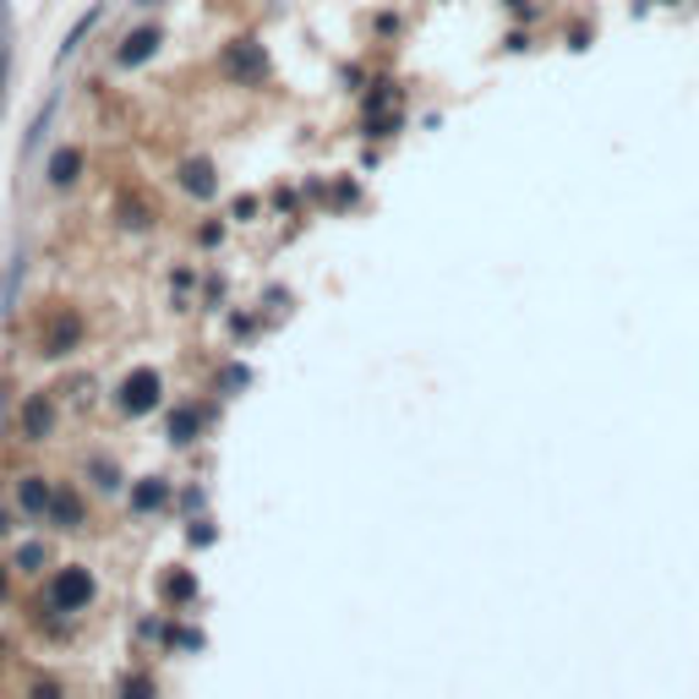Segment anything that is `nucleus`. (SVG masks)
<instances>
[{"label": "nucleus", "instance_id": "obj_1", "mask_svg": "<svg viewBox=\"0 0 699 699\" xmlns=\"http://www.w3.org/2000/svg\"><path fill=\"white\" fill-rule=\"evenodd\" d=\"M94 596H99V585H94V574H88L83 563H66V568L50 579V607H55V612H83Z\"/></svg>", "mask_w": 699, "mask_h": 699}, {"label": "nucleus", "instance_id": "obj_2", "mask_svg": "<svg viewBox=\"0 0 699 699\" xmlns=\"http://www.w3.org/2000/svg\"><path fill=\"white\" fill-rule=\"evenodd\" d=\"M159 400H164V378H159L153 367L127 372V378H121V389H116V405H121L127 416H148V411H159Z\"/></svg>", "mask_w": 699, "mask_h": 699}, {"label": "nucleus", "instance_id": "obj_3", "mask_svg": "<svg viewBox=\"0 0 699 699\" xmlns=\"http://www.w3.org/2000/svg\"><path fill=\"white\" fill-rule=\"evenodd\" d=\"M225 72H230L236 83H263V77H269L263 44H258V39H236V44L225 50Z\"/></svg>", "mask_w": 699, "mask_h": 699}, {"label": "nucleus", "instance_id": "obj_4", "mask_svg": "<svg viewBox=\"0 0 699 699\" xmlns=\"http://www.w3.org/2000/svg\"><path fill=\"white\" fill-rule=\"evenodd\" d=\"M164 44V33L159 28H138V33H127L121 39V50H116V61L121 66H142V61H153V50Z\"/></svg>", "mask_w": 699, "mask_h": 699}, {"label": "nucleus", "instance_id": "obj_5", "mask_svg": "<svg viewBox=\"0 0 699 699\" xmlns=\"http://www.w3.org/2000/svg\"><path fill=\"white\" fill-rule=\"evenodd\" d=\"M181 186H186L192 197H203V203H208V197L219 192V175H214V164H208V159H186V164H181Z\"/></svg>", "mask_w": 699, "mask_h": 699}, {"label": "nucleus", "instance_id": "obj_6", "mask_svg": "<svg viewBox=\"0 0 699 699\" xmlns=\"http://www.w3.org/2000/svg\"><path fill=\"white\" fill-rule=\"evenodd\" d=\"M22 432H28V437H33V443H39V437H50V432H55V405H50V400H44V394H33V400H28V405H22Z\"/></svg>", "mask_w": 699, "mask_h": 699}, {"label": "nucleus", "instance_id": "obj_7", "mask_svg": "<svg viewBox=\"0 0 699 699\" xmlns=\"http://www.w3.org/2000/svg\"><path fill=\"white\" fill-rule=\"evenodd\" d=\"M83 175V148H55L50 153V186H72Z\"/></svg>", "mask_w": 699, "mask_h": 699}, {"label": "nucleus", "instance_id": "obj_8", "mask_svg": "<svg viewBox=\"0 0 699 699\" xmlns=\"http://www.w3.org/2000/svg\"><path fill=\"white\" fill-rule=\"evenodd\" d=\"M50 498H55V492H50V481H44V476H22L17 503H22L28 514H44V509H50Z\"/></svg>", "mask_w": 699, "mask_h": 699}, {"label": "nucleus", "instance_id": "obj_9", "mask_svg": "<svg viewBox=\"0 0 699 699\" xmlns=\"http://www.w3.org/2000/svg\"><path fill=\"white\" fill-rule=\"evenodd\" d=\"M44 514H50V520H55V525H61V531H77V525H83V503H77V498H72V492H55V498H50V509H44Z\"/></svg>", "mask_w": 699, "mask_h": 699}, {"label": "nucleus", "instance_id": "obj_10", "mask_svg": "<svg viewBox=\"0 0 699 699\" xmlns=\"http://www.w3.org/2000/svg\"><path fill=\"white\" fill-rule=\"evenodd\" d=\"M159 503H170V481L148 476V481H138V487H132V509H138V514H148V509H159Z\"/></svg>", "mask_w": 699, "mask_h": 699}, {"label": "nucleus", "instance_id": "obj_11", "mask_svg": "<svg viewBox=\"0 0 699 699\" xmlns=\"http://www.w3.org/2000/svg\"><path fill=\"white\" fill-rule=\"evenodd\" d=\"M203 432V411L197 405H181L175 416H170V443H192Z\"/></svg>", "mask_w": 699, "mask_h": 699}, {"label": "nucleus", "instance_id": "obj_12", "mask_svg": "<svg viewBox=\"0 0 699 699\" xmlns=\"http://www.w3.org/2000/svg\"><path fill=\"white\" fill-rule=\"evenodd\" d=\"M77 334H83V323H77V317H61V323L50 328V356H66V350L77 345Z\"/></svg>", "mask_w": 699, "mask_h": 699}, {"label": "nucleus", "instance_id": "obj_13", "mask_svg": "<svg viewBox=\"0 0 699 699\" xmlns=\"http://www.w3.org/2000/svg\"><path fill=\"white\" fill-rule=\"evenodd\" d=\"M197 596V579L181 568V574H164V601H175V607H186Z\"/></svg>", "mask_w": 699, "mask_h": 699}, {"label": "nucleus", "instance_id": "obj_14", "mask_svg": "<svg viewBox=\"0 0 699 699\" xmlns=\"http://www.w3.org/2000/svg\"><path fill=\"white\" fill-rule=\"evenodd\" d=\"M94 22H99V6L77 17V28H72V33H66V44H61V61H72V55H77V44H83V39L94 33Z\"/></svg>", "mask_w": 699, "mask_h": 699}, {"label": "nucleus", "instance_id": "obj_15", "mask_svg": "<svg viewBox=\"0 0 699 699\" xmlns=\"http://www.w3.org/2000/svg\"><path fill=\"white\" fill-rule=\"evenodd\" d=\"M17 568H22V574H33V568H44V547H39V542H28V547L17 553Z\"/></svg>", "mask_w": 699, "mask_h": 699}, {"label": "nucleus", "instance_id": "obj_16", "mask_svg": "<svg viewBox=\"0 0 699 699\" xmlns=\"http://www.w3.org/2000/svg\"><path fill=\"white\" fill-rule=\"evenodd\" d=\"M121 214H127V219H121L127 230H148V208H142V203H121Z\"/></svg>", "mask_w": 699, "mask_h": 699}, {"label": "nucleus", "instance_id": "obj_17", "mask_svg": "<svg viewBox=\"0 0 699 699\" xmlns=\"http://www.w3.org/2000/svg\"><path fill=\"white\" fill-rule=\"evenodd\" d=\"M94 476H99V487H105V492H116V487H121V476H116V465H94Z\"/></svg>", "mask_w": 699, "mask_h": 699}, {"label": "nucleus", "instance_id": "obj_18", "mask_svg": "<svg viewBox=\"0 0 699 699\" xmlns=\"http://www.w3.org/2000/svg\"><path fill=\"white\" fill-rule=\"evenodd\" d=\"M225 241V225H203V247H219Z\"/></svg>", "mask_w": 699, "mask_h": 699}, {"label": "nucleus", "instance_id": "obj_19", "mask_svg": "<svg viewBox=\"0 0 699 699\" xmlns=\"http://www.w3.org/2000/svg\"><path fill=\"white\" fill-rule=\"evenodd\" d=\"M0 536H6V509H0Z\"/></svg>", "mask_w": 699, "mask_h": 699}, {"label": "nucleus", "instance_id": "obj_20", "mask_svg": "<svg viewBox=\"0 0 699 699\" xmlns=\"http://www.w3.org/2000/svg\"><path fill=\"white\" fill-rule=\"evenodd\" d=\"M0 596H6V574H0Z\"/></svg>", "mask_w": 699, "mask_h": 699}, {"label": "nucleus", "instance_id": "obj_21", "mask_svg": "<svg viewBox=\"0 0 699 699\" xmlns=\"http://www.w3.org/2000/svg\"><path fill=\"white\" fill-rule=\"evenodd\" d=\"M138 6H153V0H138Z\"/></svg>", "mask_w": 699, "mask_h": 699}, {"label": "nucleus", "instance_id": "obj_22", "mask_svg": "<svg viewBox=\"0 0 699 699\" xmlns=\"http://www.w3.org/2000/svg\"><path fill=\"white\" fill-rule=\"evenodd\" d=\"M0 651H6V640H0Z\"/></svg>", "mask_w": 699, "mask_h": 699}]
</instances>
